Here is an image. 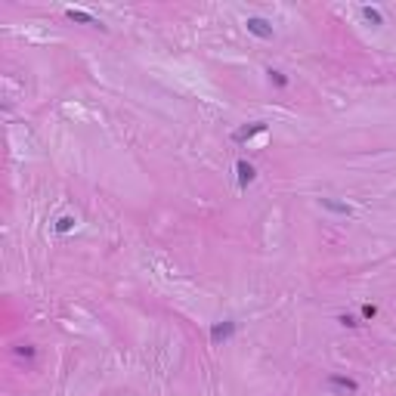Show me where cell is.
<instances>
[{
	"label": "cell",
	"instance_id": "1",
	"mask_svg": "<svg viewBox=\"0 0 396 396\" xmlns=\"http://www.w3.org/2000/svg\"><path fill=\"white\" fill-rule=\"evenodd\" d=\"M248 25V31H251V34H257V37H273V25H269L266 19H260V16H251V19L245 22Z\"/></svg>",
	"mask_w": 396,
	"mask_h": 396
},
{
	"label": "cell",
	"instance_id": "2",
	"mask_svg": "<svg viewBox=\"0 0 396 396\" xmlns=\"http://www.w3.org/2000/svg\"><path fill=\"white\" fill-rule=\"evenodd\" d=\"M232 331H235V322H217L214 328H210V341L220 344L226 338H232Z\"/></svg>",
	"mask_w": 396,
	"mask_h": 396
},
{
	"label": "cell",
	"instance_id": "3",
	"mask_svg": "<svg viewBox=\"0 0 396 396\" xmlns=\"http://www.w3.org/2000/svg\"><path fill=\"white\" fill-rule=\"evenodd\" d=\"M263 130H266V121H254L251 127L235 130V133H232V139H235V142H245V139H251V137H254V133H263Z\"/></svg>",
	"mask_w": 396,
	"mask_h": 396
},
{
	"label": "cell",
	"instance_id": "4",
	"mask_svg": "<svg viewBox=\"0 0 396 396\" xmlns=\"http://www.w3.org/2000/svg\"><path fill=\"white\" fill-rule=\"evenodd\" d=\"M235 171H239V183H241V186L254 183V176H257V171H254L248 161H239V164H235Z\"/></svg>",
	"mask_w": 396,
	"mask_h": 396
},
{
	"label": "cell",
	"instance_id": "5",
	"mask_svg": "<svg viewBox=\"0 0 396 396\" xmlns=\"http://www.w3.org/2000/svg\"><path fill=\"white\" fill-rule=\"evenodd\" d=\"M331 384H334V387H344V390H350V393H356V390H359V384H356V381H350V378H331Z\"/></svg>",
	"mask_w": 396,
	"mask_h": 396
},
{
	"label": "cell",
	"instance_id": "6",
	"mask_svg": "<svg viewBox=\"0 0 396 396\" xmlns=\"http://www.w3.org/2000/svg\"><path fill=\"white\" fill-rule=\"evenodd\" d=\"M69 19H74V22H87V25H96V19H93V16L78 13V10H69Z\"/></svg>",
	"mask_w": 396,
	"mask_h": 396
},
{
	"label": "cell",
	"instance_id": "7",
	"mask_svg": "<svg viewBox=\"0 0 396 396\" xmlns=\"http://www.w3.org/2000/svg\"><path fill=\"white\" fill-rule=\"evenodd\" d=\"M69 229H74V217H62L56 223V232H69Z\"/></svg>",
	"mask_w": 396,
	"mask_h": 396
},
{
	"label": "cell",
	"instance_id": "8",
	"mask_svg": "<svg viewBox=\"0 0 396 396\" xmlns=\"http://www.w3.org/2000/svg\"><path fill=\"white\" fill-rule=\"evenodd\" d=\"M362 316H365V319H375V316H378V307H372V303H365V307H362Z\"/></svg>",
	"mask_w": 396,
	"mask_h": 396
},
{
	"label": "cell",
	"instance_id": "9",
	"mask_svg": "<svg viewBox=\"0 0 396 396\" xmlns=\"http://www.w3.org/2000/svg\"><path fill=\"white\" fill-rule=\"evenodd\" d=\"M269 81H275V84H279V87H285V84H288V81L282 78V71H273V69H269Z\"/></svg>",
	"mask_w": 396,
	"mask_h": 396
},
{
	"label": "cell",
	"instance_id": "10",
	"mask_svg": "<svg viewBox=\"0 0 396 396\" xmlns=\"http://www.w3.org/2000/svg\"><path fill=\"white\" fill-rule=\"evenodd\" d=\"M341 325H347V328H356L359 322H356V319H353V316H347V313H344V316H341Z\"/></svg>",
	"mask_w": 396,
	"mask_h": 396
},
{
	"label": "cell",
	"instance_id": "11",
	"mask_svg": "<svg viewBox=\"0 0 396 396\" xmlns=\"http://www.w3.org/2000/svg\"><path fill=\"white\" fill-rule=\"evenodd\" d=\"M362 16H365L368 22H381V19H378V10H362Z\"/></svg>",
	"mask_w": 396,
	"mask_h": 396
}]
</instances>
